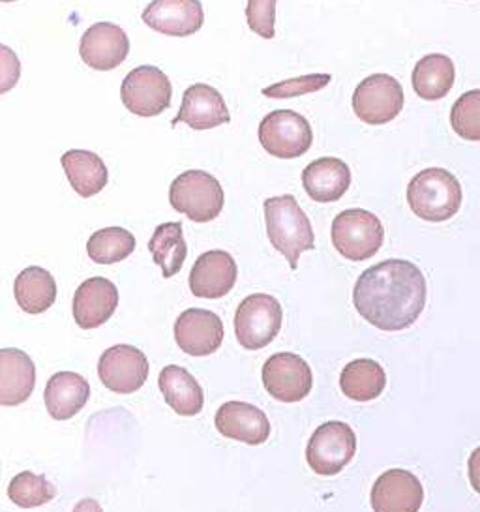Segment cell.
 Returning <instances> with one entry per match:
<instances>
[{"label": "cell", "mask_w": 480, "mask_h": 512, "mask_svg": "<svg viewBox=\"0 0 480 512\" xmlns=\"http://www.w3.org/2000/svg\"><path fill=\"white\" fill-rule=\"evenodd\" d=\"M426 278L405 259H387L360 274L353 302L360 316L387 332L409 329L426 306Z\"/></svg>", "instance_id": "1"}, {"label": "cell", "mask_w": 480, "mask_h": 512, "mask_svg": "<svg viewBox=\"0 0 480 512\" xmlns=\"http://www.w3.org/2000/svg\"><path fill=\"white\" fill-rule=\"evenodd\" d=\"M265 222L269 241L297 271L300 254L315 248L314 229L293 196L270 197L265 201Z\"/></svg>", "instance_id": "2"}, {"label": "cell", "mask_w": 480, "mask_h": 512, "mask_svg": "<svg viewBox=\"0 0 480 512\" xmlns=\"http://www.w3.org/2000/svg\"><path fill=\"white\" fill-rule=\"evenodd\" d=\"M407 203L424 222H447L462 207V184L447 169L428 167L409 182Z\"/></svg>", "instance_id": "3"}, {"label": "cell", "mask_w": 480, "mask_h": 512, "mask_svg": "<svg viewBox=\"0 0 480 512\" xmlns=\"http://www.w3.org/2000/svg\"><path fill=\"white\" fill-rule=\"evenodd\" d=\"M169 203L195 224H207L216 220L224 209V188L207 171L192 169L171 182Z\"/></svg>", "instance_id": "4"}, {"label": "cell", "mask_w": 480, "mask_h": 512, "mask_svg": "<svg viewBox=\"0 0 480 512\" xmlns=\"http://www.w3.org/2000/svg\"><path fill=\"white\" fill-rule=\"evenodd\" d=\"M385 241V229L374 212L349 209L332 222V244L340 256L349 261H366L374 257Z\"/></svg>", "instance_id": "5"}, {"label": "cell", "mask_w": 480, "mask_h": 512, "mask_svg": "<svg viewBox=\"0 0 480 512\" xmlns=\"http://www.w3.org/2000/svg\"><path fill=\"white\" fill-rule=\"evenodd\" d=\"M259 143L274 158L295 160L310 151L314 132L306 117L297 111L278 109L259 124Z\"/></svg>", "instance_id": "6"}, {"label": "cell", "mask_w": 480, "mask_h": 512, "mask_svg": "<svg viewBox=\"0 0 480 512\" xmlns=\"http://www.w3.org/2000/svg\"><path fill=\"white\" fill-rule=\"evenodd\" d=\"M284 321V310L278 299L255 293L240 302L235 314V332L240 346L257 351L269 346L278 336Z\"/></svg>", "instance_id": "7"}, {"label": "cell", "mask_w": 480, "mask_h": 512, "mask_svg": "<svg viewBox=\"0 0 480 512\" xmlns=\"http://www.w3.org/2000/svg\"><path fill=\"white\" fill-rule=\"evenodd\" d=\"M357 452V436L349 424L330 421L315 430L308 447L306 460L317 475L332 477L338 475Z\"/></svg>", "instance_id": "8"}, {"label": "cell", "mask_w": 480, "mask_h": 512, "mask_svg": "<svg viewBox=\"0 0 480 512\" xmlns=\"http://www.w3.org/2000/svg\"><path fill=\"white\" fill-rule=\"evenodd\" d=\"M120 96L124 107L135 117H158L171 106L173 87L169 77L156 66H139L124 77Z\"/></svg>", "instance_id": "9"}, {"label": "cell", "mask_w": 480, "mask_h": 512, "mask_svg": "<svg viewBox=\"0 0 480 512\" xmlns=\"http://www.w3.org/2000/svg\"><path fill=\"white\" fill-rule=\"evenodd\" d=\"M404 89L389 74H374L360 81L353 94V111L366 124H387L404 109Z\"/></svg>", "instance_id": "10"}, {"label": "cell", "mask_w": 480, "mask_h": 512, "mask_svg": "<svg viewBox=\"0 0 480 512\" xmlns=\"http://www.w3.org/2000/svg\"><path fill=\"white\" fill-rule=\"evenodd\" d=\"M263 385L278 402L295 404L312 391V368L295 353H276L263 366Z\"/></svg>", "instance_id": "11"}, {"label": "cell", "mask_w": 480, "mask_h": 512, "mask_svg": "<svg viewBox=\"0 0 480 512\" xmlns=\"http://www.w3.org/2000/svg\"><path fill=\"white\" fill-rule=\"evenodd\" d=\"M149 361L141 349L128 344L109 347L98 362V376L109 391L132 394L149 377Z\"/></svg>", "instance_id": "12"}, {"label": "cell", "mask_w": 480, "mask_h": 512, "mask_svg": "<svg viewBox=\"0 0 480 512\" xmlns=\"http://www.w3.org/2000/svg\"><path fill=\"white\" fill-rule=\"evenodd\" d=\"M130 53L128 34L115 23H96L83 34L79 55L92 70L109 72L119 68Z\"/></svg>", "instance_id": "13"}, {"label": "cell", "mask_w": 480, "mask_h": 512, "mask_svg": "<svg viewBox=\"0 0 480 512\" xmlns=\"http://www.w3.org/2000/svg\"><path fill=\"white\" fill-rule=\"evenodd\" d=\"M224 334L222 319L203 308L182 312L175 323L177 346L194 357H207L218 351L224 342Z\"/></svg>", "instance_id": "14"}, {"label": "cell", "mask_w": 480, "mask_h": 512, "mask_svg": "<svg viewBox=\"0 0 480 512\" xmlns=\"http://www.w3.org/2000/svg\"><path fill=\"white\" fill-rule=\"evenodd\" d=\"M370 501L374 512H419L424 488L411 471L389 469L375 481Z\"/></svg>", "instance_id": "15"}, {"label": "cell", "mask_w": 480, "mask_h": 512, "mask_svg": "<svg viewBox=\"0 0 480 512\" xmlns=\"http://www.w3.org/2000/svg\"><path fill=\"white\" fill-rule=\"evenodd\" d=\"M239 269L231 254L210 250L197 257L190 272V289L199 299H222L237 284Z\"/></svg>", "instance_id": "16"}, {"label": "cell", "mask_w": 480, "mask_h": 512, "mask_svg": "<svg viewBox=\"0 0 480 512\" xmlns=\"http://www.w3.org/2000/svg\"><path fill=\"white\" fill-rule=\"evenodd\" d=\"M141 17L150 29L182 38L203 27L205 12L199 0H152Z\"/></svg>", "instance_id": "17"}, {"label": "cell", "mask_w": 480, "mask_h": 512, "mask_svg": "<svg viewBox=\"0 0 480 512\" xmlns=\"http://www.w3.org/2000/svg\"><path fill=\"white\" fill-rule=\"evenodd\" d=\"M119 306V289L107 278H89L77 287L74 297L75 323L90 331L109 321Z\"/></svg>", "instance_id": "18"}, {"label": "cell", "mask_w": 480, "mask_h": 512, "mask_svg": "<svg viewBox=\"0 0 480 512\" xmlns=\"http://www.w3.org/2000/svg\"><path fill=\"white\" fill-rule=\"evenodd\" d=\"M231 121L225 106L224 96L205 83H197L184 91L179 115L173 119V126L184 122L195 132L210 130Z\"/></svg>", "instance_id": "19"}, {"label": "cell", "mask_w": 480, "mask_h": 512, "mask_svg": "<svg viewBox=\"0 0 480 512\" xmlns=\"http://www.w3.org/2000/svg\"><path fill=\"white\" fill-rule=\"evenodd\" d=\"M216 430L246 445H263L270 436V422L259 407L248 402H227L216 413Z\"/></svg>", "instance_id": "20"}, {"label": "cell", "mask_w": 480, "mask_h": 512, "mask_svg": "<svg viewBox=\"0 0 480 512\" xmlns=\"http://www.w3.org/2000/svg\"><path fill=\"white\" fill-rule=\"evenodd\" d=\"M36 387V366L21 349L0 351V404L19 406Z\"/></svg>", "instance_id": "21"}, {"label": "cell", "mask_w": 480, "mask_h": 512, "mask_svg": "<svg viewBox=\"0 0 480 512\" xmlns=\"http://www.w3.org/2000/svg\"><path fill=\"white\" fill-rule=\"evenodd\" d=\"M302 186L308 197L317 203H334L349 190L351 171L338 158H319L302 171Z\"/></svg>", "instance_id": "22"}, {"label": "cell", "mask_w": 480, "mask_h": 512, "mask_svg": "<svg viewBox=\"0 0 480 512\" xmlns=\"http://www.w3.org/2000/svg\"><path fill=\"white\" fill-rule=\"evenodd\" d=\"M89 381L75 372H59L47 381L44 400L55 421H68L89 402Z\"/></svg>", "instance_id": "23"}, {"label": "cell", "mask_w": 480, "mask_h": 512, "mask_svg": "<svg viewBox=\"0 0 480 512\" xmlns=\"http://www.w3.org/2000/svg\"><path fill=\"white\" fill-rule=\"evenodd\" d=\"M167 406L182 417H195L205 404V394L195 377L182 366H165L158 377Z\"/></svg>", "instance_id": "24"}, {"label": "cell", "mask_w": 480, "mask_h": 512, "mask_svg": "<svg viewBox=\"0 0 480 512\" xmlns=\"http://www.w3.org/2000/svg\"><path fill=\"white\" fill-rule=\"evenodd\" d=\"M456 68L447 55L432 53L422 57L411 76L413 91L426 102L443 100L454 87Z\"/></svg>", "instance_id": "25"}, {"label": "cell", "mask_w": 480, "mask_h": 512, "mask_svg": "<svg viewBox=\"0 0 480 512\" xmlns=\"http://www.w3.org/2000/svg\"><path fill=\"white\" fill-rule=\"evenodd\" d=\"M62 167L75 192L81 197L100 194L107 186L109 173L104 160L90 151H68L62 154Z\"/></svg>", "instance_id": "26"}, {"label": "cell", "mask_w": 480, "mask_h": 512, "mask_svg": "<svg viewBox=\"0 0 480 512\" xmlns=\"http://www.w3.org/2000/svg\"><path fill=\"white\" fill-rule=\"evenodd\" d=\"M14 295L23 312L44 314L57 301V282L42 267H29L15 278Z\"/></svg>", "instance_id": "27"}, {"label": "cell", "mask_w": 480, "mask_h": 512, "mask_svg": "<svg viewBox=\"0 0 480 512\" xmlns=\"http://www.w3.org/2000/svg\"><path fill=\"white\" fill-rule=\"evenodd\" d=\"M340 387L347 398L355 402H372L387 387V374L379 362L357 359L342 370Z\"/></svg>", "instance_id": "28"}, {"label": "cell", "mask_w": 480, "mask_h": 512, "mask_svg": "<svg viewBox=\"0 0 480 512\" xmlns=\"http://www.w3.org/2000/svg\"><path fill=\"white\" fill-rule=\"evenodd\" d=\"M149 250L154 263L162 269L164 278L175 276L182 269L188 256V246L182 235V224L165 222L162 226L156 227L154 235L150 237Z\"/></svg>", "instance_id": "29"}, {"label": "cell", "mask_w": 480, "mask_h": 512, "mask_svg": "<svg viewBox=\"0 0 480 512\" xmlns=\"http://www.w3.org/2000/svg\"><path fill=\"white\" fill-rule=\"evenodd\" d=\"M135 237L124 227H105L96 231L87 242V254L98 265L120 263L132 256Z\"/></svg>", "instance_id": "30"}, {"label": "cell", "mask_w": 480, "mask_h": 512, "mask_svg": "<svg viewBox=\"0 0 480 512\" xmlns=\"http://www.w3.org/2000/svg\"><path fill=\"white\" fill-rule=\"evenodd\" d=\"M8 496L21 509H34L49 503L57 496V490L51 482L45 479L44 475H36L32 471H23L15 475L10 486Z\"/></svg>", "instance_id": "31"}, {"label": "cell", "mask_w": 480, "mask_h": 512, "mask_svg": "<svg viewBox=\"0 0 480 512\" xmlns=\"http://www.w3.org/2000/svg\"><path fill=\"white\" fill-rule=\"evenodd\" d=\"M450 124L465 141H480V89L465 92L454 102Z\"/></svg>", "instance_id": "32"}, {"label": "cell", "mask_w": 480, "mask_h": 512, "mask_svg": "<svg viewBox=\"0 0 480 512\" xmlns=\"http://www.w3.org/2000/svg\"><path fill=\"white\" fill-rule=\"evenodd\" d=\"M330 74H310V76L293 77L285 79L282 83L270 85L263 89V94L274 98V100H287V98H297L310 92L321 91L330 83Z\"/></svg>", "instance_id": "33"}, {"label": "cell", "mask_w": 480, "mask_h": 512, "mask_svg": "<svg viewBox=\"0 0 480 512\" xmlns=\"http://www.w3.org/2000/svg\"><path fill=\"white\" fill-rule=\"evenodd\" d=\"M276 2L278 0H248L246 6L248 27L265 40H272L276 34Z\"/></svg>", "instance_id": "34"}, {"label": "cell", "mask_w": 480, "mask_h": 512, "mask_svg": "<svg viewBox=\"0 0 480 512\" xmlns=\"http://www.w3.org/2000/svg\"><path fill=\"white\" fill-rule=\"evenodd\" d=\"M2 55H4L2 57V70H4V74H2V87H0V91L6 92L10 91L15 83H17V79H19V61H17V57L6 46L2 47Z\"/></svg>", "instance_id": "35"}, {"label": "cell", "mask_w": 480, "mask_h": 512, "mask_svg": "<svg viewBox=\"0 0 480 512\" xmlns=\"http://www.w3.org/2000/svg\"><path fill=\"white\" fill-rule=\"evenodd\" d=\"M467 469H469V482H471L473 490L480 494V447L471 452Z\"/></svg>", "instance_id": "36"}, {"label": "cell", "mask_w": 480, "mask_h": 512, "mask_svg": "<svg viewBox=\"0 0 480 512\" xmlns=\"http://www.w3.org/2000/svg\"><path fill=\"white\" fill-rule=\"evenodd\" d=\"M74 512H104V509L96 499H81L75 505Z\"/></svg>", "instance_id": "37"}, {"label": "cell", "mask_w": 480, "mask_h": 512, "mask_svg": "<svg viewBox=\"0 0 480 512\" xmlns=\"http://www.w3.org/2000/svg\"><path fill=\"white\" fill-rule=\"evenodd\" d=\"M2 2H14V0H2Z\"/></svg>", "instance_id": "38"}]
</instances>
